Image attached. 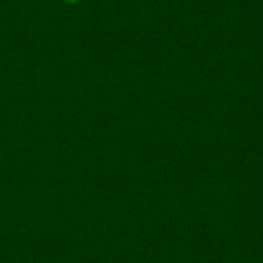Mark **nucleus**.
Masks as SVG:
<instances>
[{"label": "nucleus", "mask_w": 263, "mask_h": 263, "mask_svg": "<svg viewBox=\"0 0 263 263\" xmlns=\"http://www.w3.org/2000/svg\"><path fill=\"white\" fill-rule=\"evenodd\" d=\"M63 2H66V3H77V2H80V0H63Z\"/></svg>", "instance_id": "1"}]
</instances>
